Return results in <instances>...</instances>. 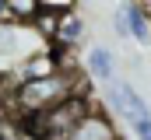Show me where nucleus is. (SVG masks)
Masks as SVG:
<instances>
[{"label":"nucleus","mask_w":151,"mask_h":140,"mask_svg":"<svg viewBox=\"0 0 151 140\" xmlns=\"http://www.w3.org/2000/svg\"><path fill=\"white\" fill-rule=\"evenodd\" d=\"M70 95H88V81L81 77V70H77V67H60L56 74H49V77L14 84L11 109L28 123V119L42 116L46 109L60 105L63 98H70Z\"/></svg>","instance_id":"obj_1"},{"label":"nucleus","mask_w":151,"mask_h":140,"mask_svg":"<svg viewBox=\"0 0 151 140\" xmlns=\"http://www.w3.org/2000/svg\"><path fill=\"white\" fill-rule=\"evenodd\" d=\"M91 105H95L91 102V91H88V95H70V98H63L60 105L46 109L42 116L28 119V130H32L39 140H67L70 130L84 119V112H88Z\"/></svg>","instance_id":"obj_2"},{"label":"nucleus","mask_w":151,"mask_h":140,"mask_svg":"<svg viewBox=\"0 0 151 140\" xmlns=\"http://www.w3.org/2000/svg\"><path fill=\"white\" fill-rule=\"evenodd\" d=\"M67 140H119V126H116V119L106 109L91 105V109L84 112V119L70 130Z\"/></svg>","instance_id":"obj_3"},{"label":"nucleus","mask_w":151,"mask_h":140,"mask_svg":"<svg viewBox=\"0 0 151 140\" xmlns=\"http://www.w3.org/2000/svg\"><path fill=\"white\" fill-rule=\"evenodd\" d=\"M84 67H88V77L95 81V84H113L116 81V53L109 46H91L88 49V56H84Z\"/></svg>","instance_id":"obj_4"},{"label":"nucleus","mask_w":151,"mask_h":140,"mask_svg":"<svg viewBox=\"0 0 151 140\" xmlns=\"http://www.w3.org/2000/svg\"><path fill=\"white\" fill-rule=\"evenodd\" d=\"M84 32H88L84 18H81L77 11H67V14H60V21H56V35H53V46H56V49H70V53H74L77 46L84 42Z\"/></svg>","instance_id":"obj_5"},{"label":"nucleus","mask_w":151,"mask_h":140,"mask_svg":"<svg viewBox=\"0 0 151 140\" xmlns=\"http://www.w3.org/2000/svg\"><path fill=\"white\" fill-rule=\"evenodd\" d=\"M123 18H127V32L130 39L137 42V46H151V14L141 7V4H134V0H123Z\"/></svg>","instance_id":"obj_6"},{"label":"nucleus","mask_w":151,"mask_h":140,"mask_svg":"<svg viewBox=\"0 0 151 140\" xmlns=\"http://www.w3.org/2000/svg\"><path fill=\"white\" fill-rule=\"evenodd\" d=\"M21 25H0V56H21Z\"/></svg>","instance_id":"obj_7"},{"label":"nucleus","mask_w":151,"mask_h":140,"mask_svg":"<svg viewBox=\"0 0 151 140\" xmlns=\"http://www.w3.org/2000/svg\"><path fill=\"white\" fill-rule=\"evenodd\" d=\"M56 21H60V14H53V11H35L28 25L39 32V39H49V42H53V35H56Z\"/></svg>","instance_id":"obj_8"},{"label":"nucleus","mask_w":151,"mask_h":140,"mask_svg":"<svg viewBox=\"0 0 151 140\" xmlns=\"http://www.w3.org/2000/svg\"><path fill=\"white\" fill-rule=\"evenodd\" d=\"M7 7H11V14L21 21V25H28L32 21V14H35V0H4Z\"/></svg>","instance_id":"obj_9"},{"label":"nucleus","mask_w":151,"mask_h":140,"mask_svg":"<svg viewBox=\"0 0 151 140\" xmlns=\"http://www.w3.org/2000/svg\"><path fill=\"white\" fill-rule=\"evenodd\" d=\"M81 0H35V11H53V14H67V11H77Z\"/></svg>","instance_id":"obj_10"},{"label":"nucleus","mask_w":151,"mask_h":140,"mask_svg":"<svg viewBox=\"0 0 151 140\" xmlns=\"http://www.w3.org/2000/svg\"><path fill=\"white\" fill-rule=\"evenodd\" d=\"M113 32H116V39H123V42L130 39V32H127V18H123V4L113 11Z\"/></svg>","instance_id":"obj_11"},{"label":"nucleus","mask_w":151,"mask_h":140,"mask_svg":"<svg viewBox=\"0 0 151 140\" xmlns=\"http://www.w3.org/2000/svg\"><path fill=\"white\" fill-rule=\"evenodd\" d=\"M130 130H134V137H137V140H151V119H141V123H134Z\"/></svg>","instance_id":"obj_12"}]
</instances>
